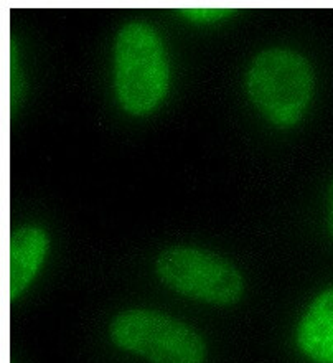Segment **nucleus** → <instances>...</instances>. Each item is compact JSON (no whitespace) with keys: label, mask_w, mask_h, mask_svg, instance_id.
Returning a JSON list of instances; mask_svg holds the SVG:
<instances>
[{"label":"nucleus","mask_w":333,"mask_h":363,"mask_svg":"<svg viewBox=\"0 0 333 363\" xmlns=\"http://www.w3.org/2000/svg\"><path fill=\"white\" fill-rule=\"evenodd\" d=\"M170 83L164 40L147 22L132 20L114 40V89L119 104L134 116L152 113Z\"/></svg>","instance_id":"1"},{"label":"nucleus","mask_w":333,"mask_h":363,"mask_svg":"<svg viewBox=\"0 0 333 363\" xmlns=\"http://www.w3.org/2000/svg\"><path fill=\"white\" fill-rule=\"evenodd\" d=\"M314 88L315 74L309 60L284 47L257 53L244 78L249 101L277 128H292L304 118Z\"/></svg>","instance_id":"2"},{"label":"nucleus","mask_w":333,"mask_h":363,"mask_svg":"<svg viewBox=\"0 0 333 363\" xmlns=\"http://www.w3.org/2000/svg\"><path fill=\"white\" fill-rule=\"evenodd\" d=\"M115 347L150 363H203L206 344L198 332L181 320L150 309H129L111 320Z\"/></svg>","instance_id":"3"},{"label":"nucleus","mask_w":333,"mask_h":363,"mask_svg":"<svg viewBox=\"0 0 333 363\" xmlns=\"http://www.w3.org/2000/svg\"><path fill=\"white\" fill-rule=\"evenodd\" d=\"M155 271L171 291L206 304L231 306L244 294V279L233 263L195 246L164 250L155 261Z\"/></svg>","instance_id":"4"},{"label":"nucleus","mask_w":333,"mask_h":363,"mask_svg":"<svg viewBox=\"0 0 333 363\" xmlns=\"http://www.w3.org/2000/svg\"><path fill=\"white\" fill-rule=\"evenodd\" d=\"M48 253V235L38 226H20L10 236V299L32 284Z\"/></svg>","instance_id":"5"},{"label":"nucleus","mask_w":333,"mask_h":363,"mask_svg":"<svg viewBox=\"0 0 333 363\" xmlns=\"http://www.w3.org/2000/svg\"><path fill=\"white\" fill-rule=\"evenodd\" d=\"M297 345L315 363H333V287L312 302L297 327Z\"/></svg>","instance_id":"6"},{"label":"nucleus","mask_w":333,"mask_h":363,"mask_svg":"<svg viewBox=\"0 0 333 363\" xmlns=\"http://www.w3.org/2000/svg\"><path fill=\"white\" fill-rule=\"evenodd\" d=\"M23 84V74L20 73L18 65V50L15 40H12V45H10V104H12V113H15L18 108Z\"/></svg>","instance_id":"7"},{"label":"nucleus","mask_w":333,"mask_h":363,"mask_svg":"<svg viewBox=\"0 0 333 363\" xmlns=\"http://www.w3.org/2000/svg\"><path fill=\"white\" fill-rule=\"evenodd\" d=\"M233 12L235 10L230 7H186V9L179 10V13L191 20V22H200V23L223 20Z\"/></svg>","instance_id":"8"},{"label":"nucleus","mask_w":333,"mask_h":363,"mask_svg":"<svg viewBox=\"0 0 333 363\" xmlns=\"http://www.w3.org/2000/svg\"><path fill=\"white\" fill-rule=\"evenodd\" d=\"M329 228L333 236V182L330 186V195H329Z\"/></svg>","instance_id":"9"}]
</instances>
